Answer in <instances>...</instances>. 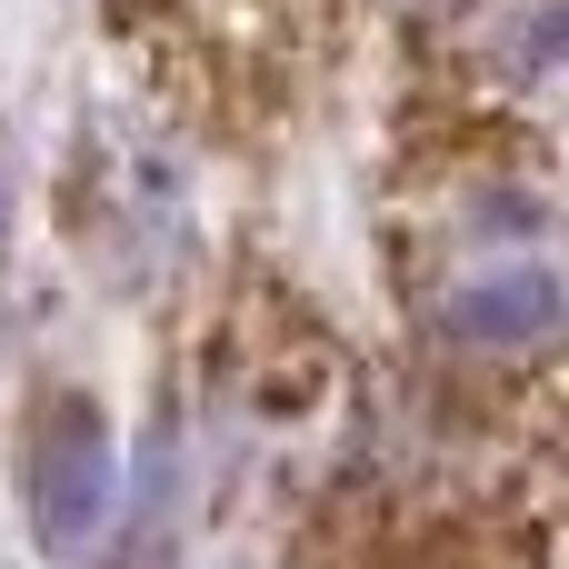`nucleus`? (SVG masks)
Returning a JSON list of instances; mask_svg holds the SVG:
<instances>
[{
  "instance_id": "obj_1",
  "label": "nucleus",
  "mask_w": 569,
  "mask_h": 569,
  "mask_svg": "<svg viewBox=\"0 0 569 569\" xmlns=\"http://www.w3.org/2000/svg\"><path fill=\"white\" fill-rule=\"evenodd\" d=\"M110 500H120V450H110V420L90 400H50L40 430H30V540L50 560H80L100 530H110Z\"/></svg>"
},
{
  "instance_id": "obj_2",
  "label": "nucleus",
  "mask_w": 569,
  "mask_h": 569,
  "mask_svg": "<svg viewBox=\"0 0 569 569\" xmlns=\"http://www.w3.org/2000/svg\"><path fill=\"white\" fill-rule=\"evenodd\" d=\"M450 330L470 350H530L560 330V280L540 260H510V270H480L460 300H450Z\"/></svg>"
}]
</instances>
